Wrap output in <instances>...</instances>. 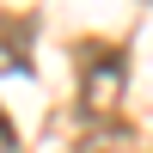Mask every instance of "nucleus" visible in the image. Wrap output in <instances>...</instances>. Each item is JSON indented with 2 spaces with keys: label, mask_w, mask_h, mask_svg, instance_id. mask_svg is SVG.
<instances>
[{
  "label": "nucleus",
  "mask_w": 153,
  "mask_h": 153,
  "mask_svg": "<svg viewBox=\"0 0 153 153\" xmlns=\"http://www.w3.org/2000/svg\"><path fill=\"white\" fill-rule=\"evenodd\" d=\"M31 37H37V19H25V12H6L0 19V74H25Z\"/></svg>",
  "instance_id": "2"
},
{
  "label": "nucleus",
  "mask_w": 153,
  "mask_h": 153,
  "mask_svg": "<svg viewBox=\"0 0 153 153\" xmlns=\"http://www.w3.org/2000/svg\"><path fill=\"white\" fill-rule=\"evenodd\" d=\"M19 147V135H12V123H6V110H0V153H12Z\"/></svg>",
  "instance_id": "3"
},
{
  "label": "nucleus",
  "mask_w": 153,
  "mask_h": 153,
  "mask_svg": "<svg viewBox=\"0 0 153 153\" xmlns=\"http://www.w3.org/2000/svg\"><path fill=\"white\" fill-rule=\"evenodd\" d=\"M123 86H129V61L117 43H80V110L86 123H117Z\"/></svg>",
  "instance_id": "1"
}]
</instances>
